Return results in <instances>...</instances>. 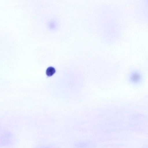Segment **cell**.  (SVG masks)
<instances>
[{"label": "cell", "mask_w": 148, "mask_h": 148, "mask_svg": "<svg viewBox=\"0 0 148 148\" xmlns=\"http://www.w3.org/2000/svg\"><path fill=\"white\" fill-rule=\"evenodd\" d=\"M56 72L55 69L53 67L50 66L48 67L46 71V73L48 76H52Z\"/></svg>", "instance_id": "obj_1"}, {"label": "cell", "mask_w": 148, "mask_h": 148, "mask_svg": "<svg viewBox=\"0 0 148 148\" xmlns=\"http://www.w3.org/2000/svg\"><path fill=\"white\" fill-rule=\"evenodd\" d=\"M47 148V147H43V148Z\"/></svg>", "instance_id": "obj_2"}]
</instances>
